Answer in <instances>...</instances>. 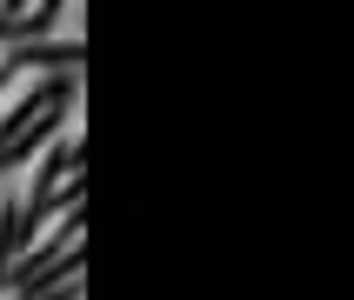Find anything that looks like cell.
I'll return each instance as SVG.
<instances>
[{"mask_svg": "<svg viewBox=\"0 0 354 300\" xmlns=\"http://www.w3.org/2000/svg\"><path fill=\"white\" fill-rule=\"evenodd\" d=\"M7 67L14 74H67V67H87V47L80 40H20Z\"/></svg>", "mask_w": 354, "mask_h": 300, "instance_id": "1", "label": "cell"}, {"mask_svg": "<svg viewBox=\"0 0 354 300\" xmlns=\"http://www.w3.org/2000/svg\"><path fill=\"white\" fill-rule=\"evenodd\" d=\"M60 127H67V107H47V114H34L27 127H20V134H7V140H0V174H14L20 160H34L40 147L60 134Z\"/></svg>", "mask_w": 354, "mask_h": 300, "instance_id": "2", "label": "cell"}, {"mask_svg": "<svg viewBox=\"0 0 354 300\" xmlns=\"http://www.w3.org/2000/svg\"><path fill=\"white\" fill-rule=\"evenodd\" d=\"M74 167H80V147L67 134H54L47 147H40V160H34V194H40V187H54V180H67Z\"/></svg>", "mask_w": 354, "mask_h": 300, "instance_id": "3", "label": "cell"}]
</instances>
